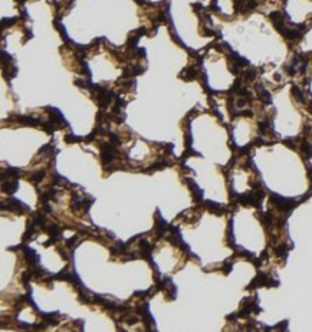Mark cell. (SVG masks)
I'll use <instances>...</instances> for the list:
<instances>
[{"mask_svg":"<svg viewBox=\"0 0 312 332\" xmlns=\"http://www.w3.org/2000/svg\"><path fill=\"white\" fill-rule=\"evenodd\" d=\"M44 176H45L44 171H39L36 176H32V177H30V181H35V183H36V181L42 180V179H44Z\"/></svg>","mask_w":312,"mask_h":332,"instance_id":"obj_1","label":"cell"}]
</instances>
